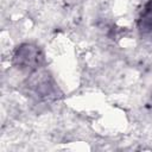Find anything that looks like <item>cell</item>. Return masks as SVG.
<instances>
[{"label":"cell","instance_id":"obj_2","mask_svg":"<svg viewBox=\"0 0 152 152\" xmlns=\"http://www.w3.org/2000/svg\"><path fill=\"white\" fill-rule=\"evenodd\" d=\"M31 89L34 95L43 100L55 99L57 94V86L53 82L52 77L48 72H38L31 80Z\"/></svg>","mask_w":152,"mask_h":152},{"label":"cell","instance_id":"obj_3","mask_svg":"<svg viewBox=\"0 0 152 152\" xmlns=\"http://www.w3.org/2000/svg\"><path fill=\"white\" fill-rule=\"evenodd\" d=\"M137 26L141 36L152 38V0H148L145 4L138 18Z\"/></svg>","mask_w":152,"mask_h":152},{"label":"cell","instance_id":"obj_5","mask_svg":"<svg viewBox=\"0 0 152 152\" xmlns=\"http://www.w3.org/2000/svg\"><path fill=\"white\" fill-rule=\"evenodd\" d=\"M151 104H152V95H151Z\"/></svg>","mask_w":152,"mask_h":152},{"label":"cell","instance_id":"obj_4","mask_svg":"<svg viewBox=\"0 0 152 152\" xmlns=\"http://www.w3.org/2000/svg\"><path fill=\"white\" fill-rule=\"evenodd\" d=\"M66 2H69V4H76V2H78V1H81V0H65Z\"/></svg>","mask_w":152,"mask_h":152},{"label":"cell","instance_id":"obj_1","mask_svg":"<svg viewBox=\"0 0 152 152\" xmlns=\"http://www.w3.org/2000/svg\"><path fill=\"white\" fill-rule=\"evenodd\" d=\"M12 62L19 70L27 74H34L44 65L45 56L38 45L33 43H24L14 50Z\"/></svg>","mask_w":152,"mask_h":152}]
</instances>
